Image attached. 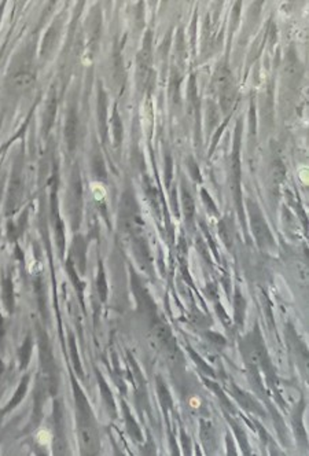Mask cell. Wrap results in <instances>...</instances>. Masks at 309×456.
Masks as SVG:
<instances>
[{"label": "cell", "instance_id": "1", "mask_svg": "<svg viewBox=\"0 0 309 456\" xmlns=\"http://www.w3.org/2000/svg\"><path fill=\"white\" fill-rule=\"evenodd\" d=\"M252 209L254 210V213L252 212V224H253L254 234L257 236V239L260 240V243H263V240L264 242H271V235L268 232L265 222L261 219L259 210H256L254 205H252Z\"/></svg>", "mask_w": 309, "mask_h": 456}, {"label": "cell", "instance_id": "2", "mask_svg": "<svg viewBox=\"0 0 309 456\" xmlns=\"http://www.w3.org/2000/svg\"><path fill=\"white\" fill-rule=\"evenodd\" d=\"M32 83H33V76L28 72H24V73L21 72L14 77V84L17 87H21V88H26V87L31 86Z\"/></svg>", "mask_w": 309, "mask_h": 456}, {"label": "cell", "instance_id": "3", "mask_svg": "<svg viewBox=\"0 0 309 456\" xmlns=\"http://www.w3.org/2000/svg\"><path fill=\"white\" fill-rule=\"evenodd\" d=\"M183 204H184L185 216L188 217V219H191L192 213H194V202H192L191 195L185 191V190L183 191Z\"/></svg>", "mask_w": 309, "mask_h": 456}, {"label": "cell", "instance_id": "4", "mask_svg": "<svg viewBox=\"0 0 309 456\" xmlns=\"http://www.w3.org/2000/svg\"><path fill=\"white\" fill-rule=\"evenodd\" d=\"M49 440H51V436H49V433L47 430H42V432L37 434V441L40 443V444H48Z\"/></svg>", "mask_w": 309, "mask_h": 456}]
</instances>
